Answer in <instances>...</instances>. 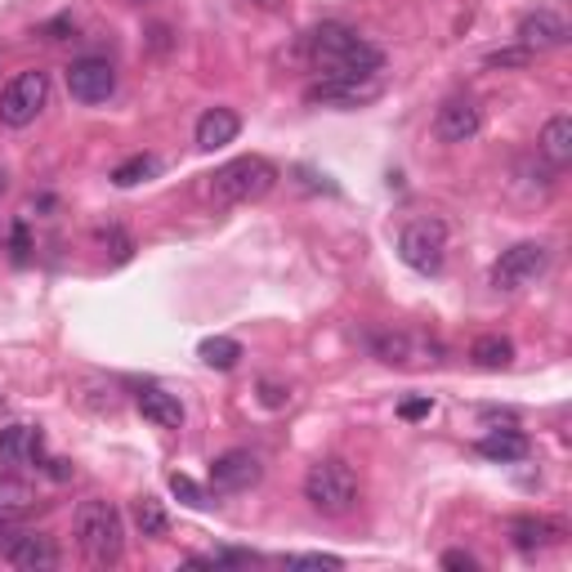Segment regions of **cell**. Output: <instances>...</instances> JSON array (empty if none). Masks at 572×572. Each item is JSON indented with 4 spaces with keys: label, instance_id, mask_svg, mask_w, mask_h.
Here are the masks:
<instances>
[{
    "label": "cell",
    "instance_id": "6da1fadb",
    "mask_svg": "<svg viewBox=\"0 0 572 572\" xmlns=\"http://www.w3.org/2000/svg\"><path fill=\"white\" fill-rule=\"evenodd\" d=\"M305 55H309V68L322 72L326 81H376L380 68H385V55L345 23L313 27L305 36Z\"/></svg>",
    "mask_w": 572,
    "mask_h": 572
},
{
    "label": "cell",
    "instance_id": "7a4b0ae2",
    "mask_svg": "<svg viewBox=\"0 0 572 572\" xmlns=\"http://www.w3.org/2000/svg\"><path fill=\"white\" fill-rule=\"evenodd\" d=\"M72 528H76L81 555H85L94 568L121 563V555H126V523H121V510H117L112 501H104V497L81 501Z\"/></svg>",
    "mask_w": 572,
    "mask_h": 572
},
{
    "label": "cell",
    "instance_id": "3957f363",
    "mask_svg": "<svg viewBox=\"0 0 572 572\" xmlns=\"http://www.w3.org/2000/svg\"><path fill=\"white\" fill-rule=\"evenodd\" d=\"M273 183H277V166L269 157H237L228 166H219L206 183V198L215 206H247V202H260L273 193Z\"/></svg>",
    "mask_w": 572,
    "mask_h": 572
},
{
    "label": "cell",
    "instance_id": "277c9868",
    "mask_svg": "<svg viewBox=\"0 0 572 572\" xmlns=\"http://www.w3.org/2000/svg\"><path fill=\"white\" fill-rule=\"evenodd\" d=\"M358 497H362V484H358L354 465H345V461H336V456L309 465V474H305V501H309L318 514L341 519V514H349V510L358 505Z\"/></svg>",
    "mask_w": 572,
    "mask_h": 572
},
{
    "label": "cell",
    "instance_id": "5b68a950",
    "mask_svg": "<svg viewBox=\"0 0 572 572\" xmlns=\"http://www.w3.org/2000/svg\"><path fill=\"white\" fill-rule=\"evenodd\" d=\"M371 354L385 367H403V371H420V367H439L443 362V345L425 331H371Z\"/></svg>",
    "mask_w": 572,
    "mask_h": 572
},
{
    "label": "cell",
    "instance_id": "8992f818",
    "mask_svg": "<svg viewBox=\"0 0 572 572\" xmlns=\"http://www.w3.org/2000/svg\"><path fill=\"white\" fill-rule=\"evenodd\" d=\"M45 104H50V72H40V68L19 72L5 90H0V121L23 130L45 112Z\"/></svg>",
    "mask_w": 572,
    "mask_h": 572
},
{
    "label": "cell",
    "instance_id": "52a82bcc",
    "mask_svg": "<svg viewBox=\"0 0 572 572\" xmlns=\"http://www.w3.org/2000/svg\"><path fill=\"white\" fill-rule=\"evenodd\" d=\"M398 255L416 273H439L448 260V224L443 219H412L398 237Z\"/></svg>",
    "mask_w": 572,
    "mask_h": 572
},
{
    "label": "cell",
    "instance_id": "ba28073f",
    "mask_svg": "<svg viewBox=\"0 0 572 572\" xmlns=\"http://www.w3.org/2000/svg\"><path fill=\"white\" fill-rule=\"evenodd\" d=\"M550 269V247L546 242H519L492 264V286L497 291H523Z\"/></svg>",
    "mask_w": 572,
    "mask_h": 572
},
{
    "label": "cell",
    "instance_id": "9c48e42d",
    "mask_svg": "<svg viewBox=\"0 0 572 572\" xmlns=\"http://www.w3.org/2000/svg\"><path fill=\"white\" fill-rule=\"evenodd\" d=\"M0 559L23 572H55L59 568V546L45 533H10L0 541Z\"/></svg>",
    "mask_w": 572,
    "mask_h": 572
},
{
    "label": "cell",
    "instance_id": "30bf717a",
    "mask_svg": "<svg viewBox=\"0 0 572 572\" xmlns=\"http://www.w3.org/2000/svg\"><path fill=\"white\" fill-rule=\"evenodd\" d=\"M117 90V68L108 59H76L68 68V94L76 104H108Z\"/></svg>",
    "mask_w": 572,
    "mask_h": 572
},
{
    "label": "cell",
    "instance_id": "8fae6325",
    "mask_svg": "<svg viewBox=\"0 0 572 572\" xmlns=\"http://www.w3.org/2000/svg\"><path fill=\"white\" fill-rule=\"evenodd\" d=\"M260 479H264V465L247 448H233V452L211 461V488L215 492H251Z\"/></svg>",
    "mask_w": 572,
    "mask_h": 572
},
{
    "label": "cell",
    "instance_id": "7c38bea8",
    "mask_svg": "<svg viewBox=\"0 0 572 572\" xmlns=\"http://www.w3.org/2000/svg\"><path fill=\"white\" fill-rule=\"evenodd\" d=\"M40 452H45L40 429H32V425L0 429V474H23V469L40 465Z\"/></svg>",
    "mask_w": 572,
    "mask_h": 572
},
{
    "label": "cell",
    "instance_id": "4fadbf2b",
    "mask_svg": "<svg viewBox=\"0 0 572 572\" xmlns=\"http://www.w3.org/2000/svg\"><path fill=\"white\" fill-rule=\"evenodd\" d=\"M484 130V112L474 99H448L439 112H434V134L439 143H469L474 134Z\"/></svg>",
    "mask_w": 572,
    "mask_h": 572
},
{
    "label": "cell",
    "instance_id": "5bb4252c",
    "mask_svg": "<svg viewBox=\"0 0 572 572\" xmlns=\"http://www.w3.org/2000/svg\"><path fill=\"white\" fill-rule=\"evenodd\" d=\"M505 533H510V541H514L523 555H537V550H550V546L563 541V523L537 519V514H514V519L505 523Z\"/></svg>",
    "mask_w": 572,
    "mask_h": 572
},
{
    "label": "cell",
    "instance_id": "9a60e30c",
    "mask_svg": "<svg viewBox=\"0 0 572 572\" xmlns=\"http://www.w3.org/2000/svg\"><path fill=\"white\" fill-rule=\"evenodd\" d=\"M519 45L523 50H533V55L559 50V45H568V23L555 10H537V14H528L519 23Z\"/></svg>",
    "mask_w": 572,
    "mask_h": 572
},
{
    "label": "cell",
    "instance_id": "2e32d148",
    "mask_svg": "<svg viewBox=\"0 0 572 572\" xmlns=\"http://www.w3.org/2000/svg\"><path fill=\"white\" fill-rule=\"evenodd\" d=\"M134 407L143 412V420L157 425V429H183V403H179V394H170L162 385H143L134 394Z\"/></svg>",
    "mask_w": 572,
    "mask_h": 572
},
{
    "label": "cell",
    "instance_id": "e0dca14e",
    "mask_svg": "<svg viewBox=\"0 0 572 572\" xmlns=\"http://www.w3.org/2000/svg\"><path fill=\"white\" fill-rule=\"evenodd\" d=\"M237 134H242V117H237L233 108H206V112L198 117V148H202V153L228 148Z\"/></svg>",
    "mask_w": 572,
    "mask_h": 572
},
{
    "label": "cell",
    "instance_id": "ac0fdd59",
    "mask_svg": "<svg viewBox=\"0 0 572 572\" xmlns=\"http://www.w3.org/2000/svg\"><path fill=\"white\" fill-rule=\"evenodd\" d=\"M309 104H341V108H358V104H367V99H376V81H318V85H309V94H305Z\"/></svg>",
    "mask_w": 572,
    "mask_h": 572
},
{
    "label": "cell",
    "instance_id": "d6986e66",
    "mask_svg": "<svg viewBox=\"0 0 572 572\" xmlns=\"http://www.w3.org/2000/svg\"><path fill=\"white\" fill-rule=\"evenodd\" d=\"M40 497L19 484V474H0V528H14V523H23L27 514H36Z\"/></svg>",
    "mask_w": 572,
    "mask_h": 572
},
{
    "label": "cell",
    "instance_id": "ffe728a7",
    "mask_svg": "<svg viewBox=\"0 0 572 572\" xmlns=\"http://www.w3.org/2000/svg\"><path fill=\"white\" fill-rule=\"evenodd\" d=\"M537 153L559 170V166H568L572 162V117H550L546 126H541V139H537Z\"/></svg>",
    "mask_w": 572,
    "mask_h": 572
},
{
    "label": "cell",
    "instance_id": "44dd1931",
    "mask_svg": "<svg viewBox=\"0 0 572 572\" xmlns=\"http://www.w3.org/2000/svg\"><path fill=\"white\" fill-rule=\"evenodd\" d=\"M479 456H488V461H501V465H510V461H523V456H528V439H523L519 429H497V434L479 439Z\"/></svg>",
    "mask_w": 572,
    "mask_h": 572
},
{
    "label": "cell",
    "instance_id": "7402d4cb",
    "mask_svg": "<svg viewBox=\"0 0 572 572\" xmlns=\"http://www.w3.org/2000/svg\"><path fill=\"white\" fill-rule=\"evenodd\" d=\"M469 358H474V367H484V371H505L514 362V345L505 336H479L469 345Z\"/></svg>",
    "mask_w": 572,
    "mask_h": 572
},
{
    "label": "cell",
    "instance_id": "603a6c76",
    "mask_svg": "<svg viewBox=\"0 0 572 572\" xmlns=\"http://www.w3.org/2000/svg\"><path fill=\"white\" fill-rule=\"evenodd\" d=\"M134 528H139L143 537H153V541H162V537L170 533V514L162 510L157 497H139V501H134Z\"/></svg>",
    "mask_w": 572,
    "mask_h": 572
},
{
    "label": "cell",
    "instance_id": "cb8c5ba5",
    "mask_svg": "<svg viewBox=\"0 0 572 572\" xmlns=\"http://www.w3.org/2000/svg\"><path fill=\"white\" fill-rule=\"evenodd\" d=\"M198 358H202L206 367H215V371H233L237 362H242V345L228 341V336H211V341H202Z\"/></svg>",
    "mask_w": 572,
    "mask_h": 572
},
{
    "label": "cell",
    "instance_id": "d4e9b609",
    "mask_svg": "<svg viewBox=\"0 0 572 572\" xmlns=\"http://www.w3.org/2000/svg\"><path fill=\"white\" fill-rule=\"evenodd\" d=\"M157 166H162V162H157L153 153H134V157H126V162L112 170V183H117V188H134V183H143V179H153Z\"/></svg>",
    "mask_w": 572,
    "mask_h": 572
},
{
    "label": "cell",
    "instance_id": "484cf974",
    "mask_svg": "<svg viewBox=\"0 0 572 572\" xmlns=\"http://www.w3.org/2000/svg\"><path fill=\"white\" fill-rule=\"evenodd\" d=\"M170 492H175L183 505H193V510H202V505H206V492H202L193 479H188V474H170Z\"/></svg>",
    "mask_w": 572,
    "mask_h": 572
},
{
    "label": "cell",
    "instance_id": "4316f807",
    "mask_svg": "<svg viewBox=\"0 0 572 572\" xmlns=\"http://www.w3.org/2000/svg\"><path fill=\"white\" fill-rule=\"evenodd\" d=\"M537 55L533 50H523V45H510V50H497V55H488L484 63L488 68H528Z\"/></svg>",
    "mask_w": 572,
    "mask_h": 572
},
{
    "label": "cell",
    "instance_id": "83f0119b",
    "mask_svg": "<svg viewBox=\"0 0 572 572\" xmlns=\"http://www.w3.org/2000/svg\"><path fill=\"white\" fill-rule=\"evenodd\" d=\"M260 398H264V407H286L291 403V390L277 385V380H260Z\"/></svg>",
    "mask_w": 572,
    "mask_h": 572
},
{
    "label": "cell",
    "instance_id": "f1b7e54d",
    "mask_svg": "<svg viewBox=\"0 0 572 572\" xmlns=\"http://www.w3.org/2000/svg\"><path fill=\"white\" fill-rule=\"evenodd\" d=\"M286 563H291V568H331V572H336V568H345L336 555H291Z\"/></svg>",
    "mask_w": 572,
    "mask_h": 572
},
{
    "label": "cell",
    "instance_id": "f546056e",
    "mask_svg": "<svg viewBox=\"0 0 572 572\" xmlns=\"http://www.w3.org/2000/svg\"><path fill=\"white\" fill-rule=\"evenodd\" d=\"M429 412H434V403H429V398H407V403L398 407V416H403V420H425Z\"/></svg>",
    "mask_w": 572,
    "mask_h": 572
},
{
    "label": "cell",
    "instance_id": "4dcf8cb0",
    "mask_svg": "<svg viewBox=\"0 0 572 572\" xmlns=\"http://www.w3.org/2000/svg\"><path fill=\"white\" fill-rule=\"evenodd\" d=\"M443 568H456V572H474L479 563H474V555H465V550H448V555H443Z\"/></svg>",
    "mask_w": 572,
    "mask_h": 572
},
{
    "label": "cell",
    "instance_id": "1f68e13d",
    "mask_svg": "<svg viewBox=\"0 0 572 572\" xmlns=\"http://www.w3.org/2000/svg\"><path fill=\"white\" fill-rule=\"evenodd\" d=\"M14 260H19V264L27 260V228H23V224H14Z\"/></svg>",
    "mask_w": 572,
    "mask_h": 572
},
{
    "label": "cell",
    "instance_id": "d6a6232c",
    "mask_svg": "<svg viewBox=\"0 0 572 572\" xmlns=\"http://www.w3.org/2000/svg\"><path fill=\"white\" fill-rule=\"evenodd\" d=\"M0 193H5V175H0Z\"/></svg>",
    "mask_w": 572,
    "mask_h": 572
},
{
    "label": "cell",
    "instance_id": "836d02e7",
    "mask_svg": "<svg viewBox=\"0 0 572 572\" xmlns=\"http://www.w3.org/2000/svg\"><path fill=\"white\" fill-rule=\"evenodd\" d=\"M130 5H148V0H130Z\"/></svg>",
    "mask_w": 572,
    "mask_h": 572
},
{
    "label": "cell",
    "instance_id": "e575fe53",
    "mask_svg": "<svg viewBox=\"0 0 572 572\" xmlns=\"http://www.w3.org/2000/svg\"><path fill=\"white\" fill-rule=\"evenodd\" d=\"M260 5H269V0H260Z\"/></svg>",
    "mask_w": 572,
    "mask_h": 572
}]
</instances>
